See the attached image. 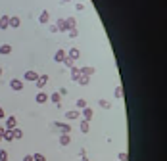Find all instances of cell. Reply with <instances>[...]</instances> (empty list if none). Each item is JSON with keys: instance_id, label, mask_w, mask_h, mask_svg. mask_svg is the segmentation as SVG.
Masks as SVG:
<instances>
[{"instance_id": "cell-10", "label": "cell", "mask_w": 167, "mask_h": 161, "mask_svg": "<svg viewBox=\"0 0 167 161\" xmlns=\"http://www.w3.org/2000/svg\"><path fill=\"white\" fill-rule=\"evenodd\" d=\"M81 111H83V119H85V121H90V119H92V115H94V113H92V109H90V107H83Z\"/></svg>"}, {"instance_id": "cell-6", "label": "cell", "mask_w": 167, "mask_h": 161, "mask_svg": "<svg viewBox=\"0 0 167 161\" xmlns=\"http://www.w3.org/2000/svg\"><path fill=\"white\" fill-rule=\"evenodd\" d=\"M79 115H81V113H79V109H69V111H65V119L73 121V119H77Z\"/></svg>"}, {"instance_id": "cell-36", "label": "cell", "mask_w": 167, "mask_h": 161, "mask_svg": "<svg viewBox=\"0 0 167 161\" xmlns=\"http://www.w3.org/2000/svg\"><path fill=\"white\" fill-rule=\"evenodd\" d=\"M23 161H33V155H25V157H23Z\"/></svg>"}, {"instance_id": "cell-14", "label": "cell", "mask_w": 167, "mask_h": 161, "mask_svg": "<svg viewBox=\"0 0 167 161\" xmlns=\"http://www.w3.org/2000/svg\"><path fill=\"white\" fill-rule=\"evenodd\" d=\"M12 134H13V140H21V138H23V130L21 129H12Z\"/></svg>"}, {"instance_id": "cell-27", "label": "cell", "mask_w": 167, "mask_h": 161, "mask_svg": "<svg viewBox=\"0 0 167 161\" xmlns=\"http://www.w3.org/2000/svg\"><path fill=\"white\" fill-rule=\"evenodd\" d=\"M89 129H90V127H89V121H85V119H83V121H81V133L86 134V133H89Z\"/></svg>"}, {"instance_id": "cell-7", "label": "cell", "mask_w": 167, "mask_h": 161, "mask_svg": "<svg viewBox=\"0 0 167 161\" xmlns=\"http://www.w3.org/2000/svg\"><path fill=\"white\" fill-rule=\"evenodd\" d=\"M39 21L46 25L48 21H50V12H48V10H42V12H40V16H39Z\"/></svg>"}, {"instance_id": "cell-18", "label": "cell", "mask_w": 167, "mask_h": 161, "mask_svg": "<svg viewBox=\"0 0 167 161\" xmlns=\"http://www.w3.org/2000/svg\"><path fill=\"white\" fill-rule=\"evenodd\" d=\"M48 100H52V102H54L56 106H60V100H62V96H60V94H58V92H52V94H50V96H48Z\"/></svg>"}, {"instance_id": "cell-15", "label": "cell", "mask_w": 167, "mask_h": 161, "mask_svg": "<svg viewBox=\"0 0 167 161\" xmlns=\"http://www.w3.org/2000/svg\"><path fill=\"white\" fill-rule=\"evenodd\" d=\"M56 27H58V33H65V31H67V27H65V19H58L56 21Z\"/></svg>"}, {"instance_id": "cell-34", "label": "cell", "mask_w": 167, "mask_h": 161, "mask_svg": "<svg viewBox=\"0 0 167 161\" xmlns=\"http://www.w3.org/2000/svg\"><path fill=\"white\" fill-rule=\"evenodd\" d=\"M50 33H58V27H56V23H52V25H50Z\"/></svg>"}, {"instance_id": "cell-30", "label": "cell", "mask_w": 167, "mask_h": 161, "mask_svg": "<svg viewBox=\"0 0 167 161\" xmlns=\"http://www.w3.org/2000/svg\"><path fill=\"white\" fill-rule=\"evenodd\" d=\"M0 161H8V152L6 150H0Z\"/></svg>"}, {"instance_id": "cell-9", "label": "cell", "mask_w": 167, "mask_h": 161, "mask_svg": "<svg viewBox=\"0 0 167 161\" xmlns=\"http://www.w3.org/2000/svg\"><path fill=\"white\" fill-rule=\"evenodd\" d=\"M8 27H10V16H2L0 17V29L4 31V29H8Z\"/></svg>"}, {"instance_id": "cell-33", "label": "cell", "mask_w": 167, "mask_h": 161, "mask_svg": "<svg viewBox=\"0 0 167 161\" xmlns=\"http://www.w3.org/2000/svg\"><path fill=\"white\" fill-rule=\"evenodd\" d=\"M119 159H121V161H129V155H127L125 152H121V153H119Z\"/></svg>"}, {"instance_id": "cell-12", "label": "cell", "mask_w": 167, "mask_h": 161, "mask_svg": "<svg viewBox=\"0 0 167 161\" xmlns=\"http://www.w3.org/2000/svg\"><path fill=\"white\" fill-rule=\"evenodd\" d=\"M35 100H37V104H44V102H48V94L46 92H39Z\"/></svg>"}, {"instance_id": "cell-4", "label": "cell", "mask_w": 167, "mask_h": 161, "mask_svg": "<svg viewBox=\"0 0 167 161\" xmlns=\"http://www.w3.org/2000/svg\"><path fill=\"white\" fill-rule=\"evenodd\" d=\"M48 83V75H39V79L35 80V84H37V88H44Z\"/></svg>"}, {"instance_id": "cell-22", "label": "cell", "mask_w": 167, "mask_h": 161, "mask_svg": "<svg viewBox=\"0 0 167 161\" xmlns=\"http://www.w3.org/2000/svg\"><path fill=\"white\" fill-rule=\"evenodd\" d=\"M62 63H65V67H69V69H71V67H75V60H71V58H67V56L63 58V62H62Z\"/></svg>"}, {"instance_id": "cell-3", "label": "cell", "mask_w": 167, "mask_h": 161, "mask_svg": "<svg viewBox=\"0 0 167 161\" xmlns=\"http://www.w3.org/2000/svg\"><path fill=\"white\" fill-rule=\"evenodd\" d=\"M17 127V119H16V117H13V115H10L8 117V119H6V130H12V129H16Z\"/></svg>"}, {"instance_id": "cell-5", "label": "cell", "mask_w": 167, "mask_h": 161, "mask_svg": "<svg viewBox=\"0 0 167 161\" xmlns=\"http://www.w3.org/2000/svg\"><path fill=\"white\" fill-rule=\"evenodd\" d=\"M23 79H25V80H31V83H35V80L39 79V73H37V71H31V69H29V71H25Z\"/></svg>"}, {"instance_id": "cell-38", "label": "cell", "mask_w": 167, "mask_h": 161, "mask_svg": "<svg viewBox=\"0 0 167 161\" xmlns=\"http://www.w3.org/2000/svg\"><path fill=\"white\" fill-rule=\"evenodd\" d=\"M4 130H6L4 127H0V136H2V134H4Z\"/></svg>"}, {"instance_id": "cell-24", "label": "cell", "mask_w": 167, "mask_h": 161, "mask_svg": "<svg viewBox=\"0 0 167 161\" xmlns=\"http://www.w3.org/2000/svg\"><path fill=\"white\" fill-rule=\"evenodd\" d=\"M2 138L6 142H12L13 140V134H12V130H4V134H2Z\"/></svg>"}, {"instance_id": "cell-21", "label": "cell", "mask_w": 167, "mask_h": 161, "mask_svg": "<svg viewBox=\"0 0 167 161\" xmlns=\"http://www.w3.org/2000/svg\"><path fill=\"white\" fill-rule=\"evenodd\" d=\"M79 77H81V69H79V67H71V79L77 80Z\"/></svg>"}, {"instance_id": "cell-41", "label": "cell", "mask_w": 167, "mask_h": 161, "mask_svg": "<svg viewBox=\"0 0 167 161\" xmlns=\"http://www.w3.org/2000/svg\"><path fill=\"white\" fill-rule=\"evenodd\" d=\"M0 75H2V67H0Z\"/></svg>"}, {"instance_id": "cell-28", "label": "cell", "mask_w": 167, "mask_h": 161, "mask_svg": "<svg viewBox=\"0 0 167 161\" xmlns=\"http://www.w3.org/2000/svg\"><path fill=\"white\" fill-rule=\"evenodd\" d=\"M115 98H117V100H121L123 98V88H121V86H115Z\"/></svg>"}, {"instance_id": "cell-16", "label": "cell", "mask_w": 167, "mask_h": 161, "mask_svg": "<svg viewBox=\"0 0 167 161\" xmlns=\"http://www.w3.org/2000/svg\"><path fill=\"white\" fill-rule=\"evenodd\" d=\"M75 25H77L75 17H67V19H65V27H67V31H71V29H75Z\"/></svg>"}, {"instance_id": "cell-8", "label": "cell", "mask_w": 167, "mask_h": 161, "mask_svg": "<svg viewBox=\"0 0 167 161\" xmlns=\"http://www.w3.org/2000/svg\"><path fill=\"white\" fill-rule=\"evenodd\" d=\"M67 58H71V60H79V58H81V50H79V48H71L69 50V54H67Z\"/></svg>"}, {"instance_id": "cell-20", "label": "cell", "mask_w": 167, "mask_h": 161, "mask_svg": "<svg viewBox=\"0 0 167 161\" xmlns=\"http://www.w3.org/2000/svg\"><path fill=\"white\" fill-rule=\"evenodd\" d=\"M12 52V46L10 44H2V46H0V54H2V56H8Z\"/></svg>"}, {"instance_id": "cell-2", "label": "cell", "mask_w": 167, "mask_h": 161, "mask_svg": "<svg viewBox=\"0 0 167 161\" xmlns=\"http://www.w3.org/2000/svg\"><path fill=\"white\" fill-rule=\"evenodd\" d=\"M10 86H12V90L21 92V90H23V80H19V79H12V80H10Z\"/></svg>"}, {"instance_id": "cell-23", "label": "cell", "mask_w": 167, "mask_h": 161, "mask_svg": "<svg viewBox=\"0 0 167 161\" xmlns=\"http://www.w3.org/2000/svg\"><path fill=\"white\" fill-rule=\"evenodd\" d=\"M19 23H21V21H19V17H16V16H12V17H10V27L17 29V27H19Z\"/></svg>"}, {"instance_id": "cell-25", "label": "cell", "mask_w": 167, "mask_h": 161, "mask_svg": "<svg viewBox=\"0 0 167 161\" xmlns=\"http://www.w3.org/2000/svg\"><path fill=\"white\" fill-rule=\"evenodd\" d=\"M75 106H77V109H83V107H86V100H85V98H79V100L75 102Z\"/></svg>"}, {"instance_id": "cell-37", "label": "cell", "mask_w": 167, "mask_h": 161, "mask_svg": "<svg viewBox=\"0 0 167 161\" xmlns=\"http://www.w3.org/2000/svg\"><path fill=\"white\" fill-rule=\"evenodd\" d=\"M0 119H4V107H0Z\"/></svg>"}, {"instance_id": "cell-29", "label": "cell", "mask_w": 167, "mask_h": 161, "mask_svg": "<svg viewBox=\"0 0 167 161\" xmlns=\"http://www.w3.org/2000/svg\"><path fill=\"white\" fill-rule=\"evenodd\" d=\"M33 161H46V157L42 153H33Z\"/></svg>"}, {"instance_id": "cell-1", "label": "cell", "mask_w": 167, "mask_h": 161, "mask_svg": "<svg viewBox=\"0 0 167 161\" xmlns=\"http://www.w3.org/2000/svg\"><path fill=\"white\" fill-rule=\"evenodd\" d=\"M52 127L60 129L63 134H69V130H71V125H69V123H60V121H54V123H52Z\"/></svg>"}, {"instance_id": "cell-32", "label": "cell", "mask_w": 167, "mask_h": 161, "mask_svg": "<svg viewBox=\"0 0 167 161\" xmlns=\"http://www.w3.org/2000/svg\"><path fill=\"white\" fill-rule=\"evenodd\" d=\"M75 10H77V12H83V10H85V4L77 2V4H75Z\"/></svg>"}, {"instance_id": "cell-35", "label": "cell", "mask_w": 167, "mask_h": 161, "mask_svg": "<svg viewBox=\"0 0 167 161\" xmlns=\"http://www.w3.org/2000/svg\"><path fill=\"white\" fill-rule=\"evenodd\" d=\"M58 94H60V96H65V94H67V88H60V92H58Z\"/></svg>"}, {"instance_id": "cell-31", "label": "cell", "mask_w": 167, "mask_h": 161, "mask_svg": "<svg viewBox=\"0 0 167 161\" xmlns=\"http://www.w3.org/2000/svg\"><path fill=\"white\" fill-rule=\"evenodd\" d=\"M69 36H71V39H77V36H79V31H77V29H71V31H69Z\"/></svg>"}, {"instance_id": "cell-39", "label": "cell", "mask_w": 167, "mask_h": 161, "mask_svg": "<svg viewBox=\"0 0 167 161\" xmlns=\"http://www.w3.org/2000/svg\"><path fill=\"white\" fill-rule=\"evenodd\" d=\"M81 161H90V159H89V157H86V155H85V157H81Z\"/></svg>"}, {"instance_id": "cell-40", "label": "cell", "mask_w": 167, "mask_h": 161, "mask_svg": "<svg viewBox=\"0 0 167 161\" xmlns=\"http://www.w3.org/2000/svg\"><path fill=\"white\" fill-rule=\"evenodd\" d=\"M67 2H71V0H62V4H67Z\"/></svg>"}, {"instance_id": "cell-26", "label": "cell", "mask_w": 167, "mask_h": 161, "mask_svg": "<svg viewBox=\"0 0 167 161\" xmlns=\"http://www.w3.org/2000/svg\"><path fill=\"white\" fill-rule=\"evenodd\" d=\"M98 106L104 107V109H110V107H112V104H110L108 100H98Z\"/></svg>"}, {"instance_id": "cell-17", "label": "cell", "mask_w": 167, "mask_h": 161, "mask_svg": "<svg viewBox=\"0 0 167 161\" xmlns=\"http://www.w3.org/2000/svg\"><path fill=\"white\" fill-rule=\"evenodd\" d=\"M69 142H71V136L62 133V136H60V144H62V146H69Z\"/></svg>"}, {"instance_id": "cell-42", "label": "cell", "mask_w": 167, "mask_h": 161, "mask_svg": "<svg viewBox=\"0 0 167 161\" xmlns=\"http://www.w3.org/2000/svg\"><path fill=\"white\" fill-rule=\"evenodd\" d=\"M0 142H2V136H0Z\"/></svg>"}, {"instance_id": "cell-19", "label": "cell", "mask_w": 167, "mask_h": 161, "mask_svg": "<svg viewBox=\"0 0 167 161\" xmlns=\"http://www.w3.org/2000/svg\"><path fill=\"white\" fill-rule=\"evenodd\" d=\"M77 83H79V84H81V86H86V84H89V83H90V77H86V75H81V77H79V79H77Z\"/></svg>"}, {"instance_id": "cell-11", "label": "cell", "mask_w": 167, "mask_h": 161, "mask_svg": "<svg viewBox=\"0 0 167 161\" xmlns=\"http://www.w3.org/2000/svg\"><path fill=\"white\" fill-rule=\"evenodd\" d=\"M65 56H67V54H65V50H58V52L54 54V62H58V63H62Z\"/></svg>"}, {"instance_id": "cell-13", "label": "cell", "mask_w": 167, "mask_h": 161, "mask_svg": "<svg viewBox=\"0 0 167 161\" xmlns=\"http://www.w3.org/2000/svg\"><path fill=\"white\" fill-rule=\"evenodd\" d=\"M94 73H96V69H94V67H89V65H86V67H81V75L90 77V75H94Z\"/></svg>"}]
</instances>
